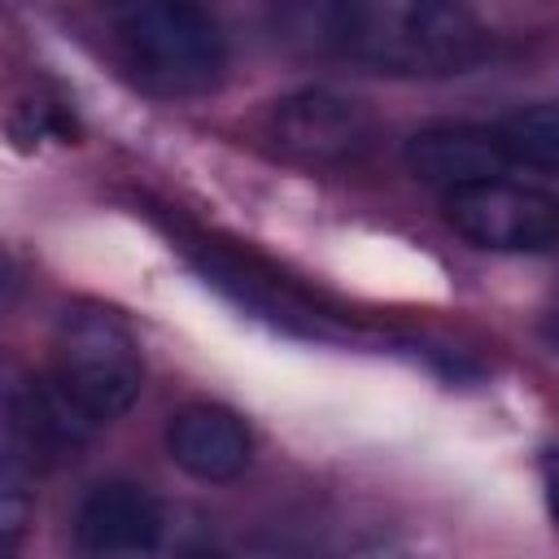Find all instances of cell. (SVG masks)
Listing matches in <instances>:
<instances>
[{
  "instance_id": "ba28073f",
  "label": "cell",
  "mask_w": 559,
  "mask_h": 559,
  "mask_svg": "<svg viewBox=\"0 0 559 559\" xmlns=\"http://www.w3.org/2000/svg\"><path fill=\"white\" fill-rule=\"evenodd\" d=\"M166 454L179 472L205 485H227L236 480L249 459H253V437L249 424L214 402H192L170 415L166 424Z\"/></svg>"
},
{
  "instance_id": "7a4b0ae2",
  "label": "cell",
  "mask_w": 559,
  "mask_h": 559,
  "mask_svg": "<svg viewBox=\"0 0 559 559\" xmlns=\"http://www.w3.org/2000/svg\"><path fill=\"white\" fill-rule=\"evenodd\" d=\"M144 389V354L122 314L105 306H70L52 332L48 380L35 389L44 432L57 445L83 441L92 428L131 411Z\"/></svg>"
},
{
  "instance_id": "8fae6325",
  "label": "cell",
  "mask_w": 559,
  "mask_h": 559,
  "mask_svg": "<svg viewBox=\"0 0 559 559\" xmlns=\"http://www.w3.org/2000/svg\"><path fill=\"white\" fill-rule=\"evenodd\" d=\"M542 493H546V511L559 528V454H546L542 459Z\"/></svg>"
},
{
  "instance_id": "277c9868",
  "label": "cell",
  "mask_w": 559,
  "mask_h": 559,
  "mask_svg": "<svg viewBox=\"0 0 559 559\" xmlns=\"http://www.w3.org/2000/svg\"><path fill=\"white\" fill-rule=\"evenodd\" d=\"M197 524L135 480H100L74 511V559H197Z\"/></svg>"
},
{
  "instance_id": "9c48e42d",
  "label": "cell",
  "mask_w": 559,
  "mask_h": 559,
  "mask_svg": "<svg viewBox=\"0 0 559 559\" xmlns=\"http://www.w3.org/2000/svg\"><path fill=\"white\" fill-rule=\"evenodd\" d=\"M515 153L520 166H546L559 170V100L524 105L498 127Z\"/></svg>"
},
{
  "instance_id": "8992f818",
  "label": "cell",
  "mask_w": 559,
  "mask_h": 559,
  "mask_svg": "<svg viewBox=\"0 0 559 559\" xmlns=\"http://www.w3.org/2000/svg\"><path fill=\"white\" fill-rule=\"evenodd\" d=\"M441 214L467 245L493 253H542L559 240V201L511 175L445 192Z\"/></svg>"
},
{
  "instance_id": "6da1fadb",
  "label": "cell",
  "mask_w": 559,
  "mask_h": 559,
  "mask_svg": "<svg viewBox=\"0 0 559 559\" xmlns=\"http://www.w3.org/2000/svg\"><path fill=\"white\" fill-rule=\"evenodd\" d=\"M314 31L328 52L402 79L463 74L489 52L485 22L437 0H341L314 13Z\"/></svg>"
},
{
  "instance_id": "30bf717a",
  "label": "cell",
  "mask_w": 559,
  "mask_h": 559,
  "mask_svg": "<svg viewBox=\"0 0 559 559\" xmlns=\"http://www.w3.org/2000/svg\"><path fill=\"white\" fill-rule=\"evenodd\" d=\"M197 559H301L284 546H271V542H245V546H214L205 542V550Z\"/></svg>"
},
{
  "instance_id": "5b68a950",
  "label": "cell",
  "mask_w": 559,
  "mask_h": 559,
  "mask_svg": "<svg viewBox=\"0 0 559 559\" xmlns=\"http://www.w3.org/2000/svg\"><path fill=\"white\" fill-rule=\"evenodd\" d=\"M262 140L297 166H349L376 144V118L336 87H297L266 105Z\"/></svg>"
},
{
  "instance_id": "52a82bcc",
  "label": "cell",
  "mask_w": 559,
  "mask_h": 559,
  "mask_svg": "<svg viewBox=\"0 0 559 559\" xmlns=\"http://www.w3.org/2000/svg\"><path fill=\"white\" fill-rule=\"evenodd\" d=\"M402 157H406V170L419 183L437 188L441 197L454 188H467V183L502 179L520 166L498 127H472V122L424 127L406 140Z\"/></svg>"
},
{
  "instance_id": "3957f363",
  "label": "cell",
  "mask_w": 559,
  "mask_h": 559,
  "mask_svg": "<svg viewBox=\"0 0 559 559\" xmlns=\"http://www.w3.org/2000/svg\"><path fill=\"white\" fill-rule=\"evenodd\" d=\"M114 57L122 74L166 100L223 83L227 35L214 13L183 0H148L114 13Z\"/></svg>"
}]
</instances>
